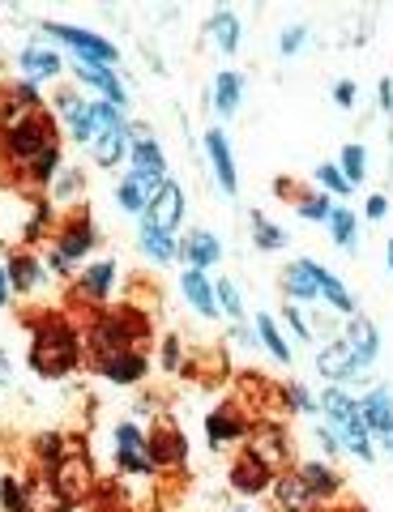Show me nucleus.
<instances>
[{"mask_svg":"<svg viewBox=\"0 0 393 512\" xmlns=\"http://www.w3.org/2000/svg\"><path fill=\"white\" fill-rule=\"evenodd\" d=\"M0 154L13 167V175L26 188H43L56 180L60 171V124L52 111H35L22 124H13L9 133H0Z\"/></svg>","mask_w":393,"mask_h":512,"instance_id":"1","label":"nucleus"},{"mask_svg":"<svg viewBox=\"0 0 393 512\" xmlns=\"http://www.w3.org/2000/svg\"><path fill=\"white\" fill-rule=\"evenodd\" d=\"M86 359V338L82 329L65 316H43L35 329H30V372H39L43 380H60L69 376L77 363Z\"/></svg>","mask_w":393,"mask_h":512,"instance_id":"2","label":"nucleus"},{"mask_svg":"<svg viewBox=\"0 0 393 512\" xmlns=\"http://www.w3.org/2000/svg\"><path fill=\"white\" fill-rule=\"evenodd\" d=\"M82 338H86V350L94 355V363L107 355H120V350H146L150 316L133 308V303H124V308H90Z\"/></svg>","mask_w":393,"mask_h":512,"instance_id":"3","label":"nucleus"},{"mask_svg":"<svg viewBox=\"0 0 393 512\" xmlns=\"http://www.w3.org/2000/svg\"><path fill=\"white\" fill-rule=\"evenodd\" d=\"M47 483L56 487V495L65 504H82L99 491V474H94V461L82 440H65V453L47 466Z\"/></svg>","mask_w":393,"mask_h":512,"instance_id":"4","label":"nucleus"},{"mask_svg":"<svg viewBox=\"0 0 393 512\" xmlns=\"http://www.w3.org/2000/svg\"><path fill=\"white\" fill-rule=\"evenodd\" d=\"M129 163H133V180L150 192V201L163 192V184H167V154H163V146L154 141V133L150 128H133V137H129Z\"/></svg>","mask_w":393,"mask_h":512,"instance_id":"5","label":"nucleus"},{"mask_svg":"<svg viewBox=\"0 0 393 512\" xmlns=\"http://www.w3.org/2000/svg\"><path fill=\"white\" fill-rule=\"evenodd\" d=\"M43 35H52L56 43L73 47L77 60H90V64H107V69H116L120 64V47L107 39V35H94L86 26H69V22H43Z\"/></svg>","mask_w":393,"mask_h":512,"instance_id":"6","label":"nucleus"},{"mask_svg":"<svg viewBox=\"0 0 393 512\" xmlns=\"http://www.w3.org/2000/svg\"><path fill=\"white\" fill-rule=\"evenodd\" d=\"M248 453L261 457L274 474L291 470V436H287V427L274 423V419L253 423V431H248Z\"/></svg>","mask_w":393,"mask_h":512,"instance_id":"7","label":"nucleus"},{"mask_svg":"<svg viewBox=\"0 0 393 512\" xmlns=\"http://www.w3.org/2000/svg\"><path fill=\"white\" fill-rule=\"evenodd\" d=\"M112 440H116V470L120 474H146V478L159 474L150 461V448H146V431L137 423H116Z\"/></svg>","mask_w":393,"mask_h":512,"instance_id":"8","label":"nucleus"},{"mask_svg":"<svg viewBox=\"0 0 393 512\" xmlns=\"http://www.w3.org/2000/svg\"><path fill=\"white\" fill-rule=\"evenodd\" d=\"M94 244H99V231H94L90 214H73V218H65V222H60V227L52 231V252H60V256H65V261H73V265H82Z\"/></svg>","mask_w":393,"mask_h":512,"instance_id":"9","label":"nucleus"},{"mask_svg":"<svg viewBox=\"0 0 393 512\" xmlns=\"http://www.w3.org/2000/svg\"><path fill=\"white\" fill-rule=\"evenodd\" d=\"M146 448H150L154 470H180L188 461V436L167 419H159L154 431H146Z\"/></svg>","mask_w":393,"mask_h":512,"instance_id":"10","label":"nucleus"},{"mask_svg":"<svg viewBox=\"0 0 393 512\" xmlns=\"http://www.w3.org/2000/svg\"><path fill=\"white\" fill-rule=\"evenodd\" d=\"M274 478H278V474H274L270 466H265L261 457H253V453H248V448H244V453L231 461L227 487H231L235 495H244V500H253V495H270Z\"/></svg>","mask_w":393,"mask_h":512,"instance_id":"11","label":"nucleus"},{"mask_svg":"<svg viewBox=\"0 0 393 512\" xmlns=\"http://www.w3.org/2000/svg\"><path fill=\"white\" fill-rule=\"evenodd\" d=\"M278 286L291 303H321V261H312V256L291 261L287 269H282Z\"/></svg>","mask_w":393,"mask_h":512,"instance_id":"12","label":"nucleus"},{"mask_svg":"<svg viewBox=\"0 0 393 512\" xmlns=\"http://www.w3.org/2000/svg\"><path fill=\"white\" fill-rule=\"evenodd\" d=\"M73 77L82 86H94L99 90V99L103 103H112L120 116L129 111V90H124V82H120V73L116 69H107V64H90V60H77L73 64Z\"/></svg>","mask_w":393,"mask_h":512,"instance_id":"13","label":"nucleus"},{"mask_svg":"<svg viewBox=\"0 0 393 512\" xmlns=\"http://www.w3.org/2000/svg\"><path fill=\"white\" fill-rule=\"evenodd\" d=\"M248 431H253V419L235 406V402H223L218 410L206 414V440L210 448H227L235 440H248Z\"/></svg>","mask_w":393,"mask_h":512,"instance_id":"14","label":"nucleus"},{"mask_svg":"<svg viewBox=\"0 0 393 512\" xmlns=\"http://www.w3.org/2000/svg\"><path fill=\"white\" fill-rule=\"evenodd\" d=\"M52 107H56V116L65 120L69 137L77 141V146H90V141H94V133H99V128H94V111H90V99H82V94H77V90H60Z\"/></svg>","mask_w":393,"mask_h":512,"instance_id":"15","label":"nucleus"},{"mask_svg":"<svg viewBox=\"0 0 393 512\" xmlns=\"http://www.w3.org/2000/svg\"><path fill=\"white\" fill-rule=\"evenodd\" d=\"M317 372L329 380V384H351V380H368V367H359L355 355L347 350V342L334 338L317 350Z\"/></svg>","mask_w":393,"mask_h":512,"instance_id":"16","label":"nucleus"},{"mask_svg":"<svg viewBox=\"0 0 393 512\" xmlns=\"http://www.w3.org/2000/svg\"><path fill=\"white\" fill-rule=\"evenodd\" d=\"M116 278H120V269H116L112 256H107V261H94V265H86L82 274H77L73 295L82 299V303H94V308H103L107 295L116 291Z\"/></svg>","mask_w":393,"mask_h":512,"instance_id":"17","label":"nucleus"},{"mask_svg":"<svg viewBox=\"0 0 393 512\" xmlns=\"http://www.w3.org/2000/svg\"><path fill=\"white\" fill-rule=\"evenodd\" d=\"M141 222H150L154 231H167V235H176L184 227V188L180 184H163V192L146 205V214H141Z\"/></svg>","mask_w":393,"mask_h":512,"instance_id":"18","label":"nucleus"},{"mask_svg":"<svg viewBox=\"0 0 393 512\" xmlns=\"http://www.w3.org/2000/svg\"><path fill=\"white\" fill-rule=\"evenodd\" d=\"M270 495H274V508H278V512H321V500L304 487L300 470H282V474L274 478Z\"/></svg>","mask_w":393,"mask_h":512,"instance_id":"19","label":"nucleus"},{"mask_svg":"<svg viewBox=\"0 0 393 512\" xmlns=\"http://www.w3.org/2000/svg\"><path fill=\"white\" fill-rule=\"evenodd\" d=\"M206 158H210L218 188H223L227 197H235V192H240V175H235V154H231V141H227L223 128H210L206 133Z\"/></svg>","mask_w":393,"mask_h":512,"instance_id":"20","label":"nucleus"},{"mask_svg":"<svg viewBox=\"0 0 393 512\" xmlns=\"http://www.w3.org/2000/svg\"><path fill=\"white\" fill-rule=\"evenodd\" d=\"M359 419H364L372 440L389 436V431H393V389H389V384H381V389H368L364 397H359Z\"/></svg>","mask_w":393,"mask_h":512,"instance_id":"21","label":"nucleus"},{"mask_svg":"<svg viewBox=\"0 0 393 512\" xmlns=\"http://www.w3.org/2000/svg\"><path fill=\"white\" fill-rule=\"evenodd\" d=\"M18 69L26 73L30 86H43V82H56V77L65 73V60H60L52 47H43V43H26L18 52Z\"/></svg>","mask_w":393,"mask_h":512,"instance_id":"22","label":"nucleus"},{"mask_svg":"<svg viewBox=\"0 0 393 512\" xmlns=\"http://www.w3.org/2000/svg\"><path fill=\"white\" fill-rule=\"evenodd\" d=\"M342 342H347L355 363L368 367V372H372V363L381 359V333H376V325H372L368 316H351L347 320V333H342Z\"/></svg>","mask_w":393,"mask_h":512,"instance_id":"23","label":"nucleus"},{"mask_svg":"<svg viewBox=\"0 0 393 512\" xmlns=\"http://www.w3.org/2000/svg\"><path fill=\"white\" fill-rule=\"evenodd\" d=\"M5 274L13 282V295H35L39 286H43V278H47V269H43V261H39L35 252L18 248V252L5 256Z\"/></svg>","mask_w":393,"mask_h":512,"instance_id":"24","label":"nucleus"},{"mask_svg":"<svg viewBox=\"0 0 393 512\" xmlns=\"http://www.w3.org/2000/svg\"><path fill=\"white\" fill-rule=\"evenodd\" d=\"M180 261H184V269H214L223 261V239L214 231H188L180 239Z\"/></svg>","mask_w":393,"mask_h":512,"instance_id":"25","label":"nucleus"},{"mask_svg":"<svg viewBox=\"0 0 393 512\" xmlns=\"http://www.w3.org/2000/svg\"><path fill=\"white\" fill-rule=\"evenodd\" d=\"M94 367H99V376L112 380V384H137V380H146L150 359H146V350H120V355H107Z\"/></svg>","mask_w":393,"mask_h":512,"instance_id":"26","label":"nucleus"},{"mask_svg":"<svg viewBox=\"0 0 393 512\" xmlns=\"http://www.w3.org/2000/svg\"><path fill=\"white\" fill-rule=\"evenodd\" d=\"M295 470H300L304 487L321 500V508H325L329 500H338L342 491H347V478H342L334 466H329V461H304V466H295Z\"/></svg>","mask_w":393,"mask_h":512,"instance_id":"27","label":"nucleus"},{"mask_svg":"<svg viewBox=\"0 0 393 512\" xmlns=\"http://www.w3.org/2000/svg\"><path fill=\"white\" fill-rule=\"evenodd\" d=\"M180 295L188 299V308H197L201 316H218V291H214V282L206 269H184L180 274Z\"/></svg>","mask_w":393,"mask_h":512,"instance_id":"28","label":"nucleus"},{"mask_svg":"<svg viewBox=\"0 0 393 512\" xmlns=\"http://www.w3.org/2000/svg\"><path fill=\"white\" fill-rule=\"evenodd\" d=\"M210 103H214L218 116L231 120L235 111H240V103H244V77L235 73V69H218L214 73V86H210Z\"/></svg>","mask_w":393,"mask_h":512,"instance_id":"29","label":"nucleus"},{"mask_svg":"<svg viewBox=\"0 0 393 512\" xmlns=\"http://www.w3.org/2000/svg\"><path fill=\"white\" fill-rule=\"evenodd\" d=\"M137 248H141V256H146V261H154V265H176V261H180V239L167 235V231H154L150 222H141Z\"/></svg>","mask_w":393,"mask_h":512,"instance_id":"30","label":"nucleus"},{"mask_svg":"<svg viewBox=\"0 0 393 512\" xmlns=\"http://www.w3.org/2000/svg\"><path fill=\"white\" fill-rule=\"evenodd\" d=\"M129 137H133V124H124V128H103V133H94L90 141V154H94V163L112 171L124 154H129Z\"/></svg>","mask_w":393,"mask_h":512,"instance_id":"31","label":"nucleus"},{"mask_svg":"<svg viewBox=\"0 0 393 512\" xmlns=\"http://www.w3.org/2000/svg\"><path fill=\"white\" fill-rule=\"evenodd\" d=\"M206 35H210V43L223 56H235V52H240V39H244V22L235 18L231 9H214L210 22H206Z\"/></svg>","mask_w":393,"mask_h":512,"instance_id":"32","label":"nucleus"},{"mask_svg":"<svg viewBox=\"0 0 393 512\" xmlns=\"http://www.w3.org/2000/svg\"><path fill=\"white\" fill-rule=\"evenodd\" d=\"M282 192H295V214L308 218V222H329V214H334V197H325V192H300L291 184H278Z\"/></svg>","mask_w":393,"mask_h":512,"instance_id":"33","label":"nucleus"},{"mask_svg":"<svg viewBox=\"0 0 393 512\" xmlns=\"http://www.w3.org/2000/svg\"><path fill=\"white\" fill-rule=\"evenodd\" d=\"M253 329H257V342H261L265 350H270V355H274V359H278L282 367H291V342H287V338H282V329H278V320H274V316H265V312H261V316H257V325H253Z\"/></svg>","mask_w":393,"mask_h":512,"instance_id":"34","label":"nucleus"},{"mask_svg":"<svg viewBox=\"0 0 393 512\" xmlns=\"http://www.w3.org/2000/svg\"><path fill=\"white\" fill-rule=\"evenodd\" d=\"M321 299H325L334 312L355 316V295L347 291V286H342V278L334 274V269H325V265H321Z\"/></svg>","mask_w":393,"mask_h":512,"instance_id":"35","label":"nucleus"},{"mask_svg":"<svg viewBox=\"0 0 393 512\" xmlns=\"http://www.w3.org/2000/svg\"><path fill=\"white\" fill-rule=\"evenodd\" d=\"M325 227L334 231V244H338V248H347V252L359 248V218L347 210V205H334V214H329Z\"/></svg>","mask_w":393,"mask_h":512,"instance_id":"36","label":"nucleus"},{"mask_svg":"<svg viewBox=\"0 0 393 512\" xmlns=\"http://www.w3.org/2000/svg\"><path fill=\"white\" fill-rule=\"evenodd\" d=\"M248 227H253V244L261 248V252H278V248H287V231L278 227V222H270L265 214H248Z\"/></svg>","mask_w":393,"mask_h":512,"instance_id":"37","label":"nucleus"},{"mask_svg":"<svg viewBox=\"0 0 393 512\" xmlns=\"http://www.w3.org/2000/svg\"><path fill=\"white\" fill-rule=\"evenodd\" d=\"M278 406H282V410H291V414H321V402L304 389V384H282Z\"/></svg>","mask_w":393,"mask_h":512,"instance_id":"38","label":"nucleus"},{"mask_svg":"<svg viewBox=\"0 0 393 512\" xmlns=\"http://www.w3.org/2000/svg\"><path fill=\"white\" fill-rule=\"evenodd\" d=\"M116 201H120V210L124 214H146V205H150V192L141 188L133 175H124V180L116 184Z\"/></svg>","mask_w":393,"mask_h":512,"instance_id":"39","label":"nucleus"},{"mask_svg":"<svg viewBox=\"0 0 393 512\" xmlns=\"http://www.w3.org/2000/svg\"><path fill=\"white\" fill-rule=\"evenodd\" d=\"M338 171L347 175V184H364V175H368V150L364 146H342L338 154Z\"/></svg>","mask_w":393,"mask_h":512,"instance_id":"40","label":"nucleus"},{"mask_svg":"<svg viewBox=\"0 0 393 512\" xmlns=\"http://www.w3.org/2000/svg\"><path fill=\"white\" fill-rule=\"evenodd\" d=\"M214 291H218V312L231 316L235 325H240V320H244V295H240V286H235L231 278H218Z\"/></svg>","mask_w":393,"mask_h":512,"instance_id":"41","label":"nucleus"},{"mask_svg":"<svg viewBox=\"0 0 393 512\" xmlns=\"http://www.w3.org/2000/svg\"><path fill=\"white\" fill-rule=\"evenodd\" d=\"M73 197H82V171L77 167H60L52 180V205H65Z\"/></svg>","mask_w":393,"mask_h":512,"instance_id":"42","label":"nucleus"},{"mask_svg":"<svg viewBox=\"0 0 393 512\" xmlns=\"http://www.w3.org/2000/svg\"><path fill=\"white\" fill-rule=\"evenodd\" d=\"M0 508H5V512H30V504H26V478H18V474L0 478Z\"/></svg>","mask_w":393,"mask_h":512,"instance_id":"43","label":"nucleus"},{"mask_svg":"<svg viewBox=\"0 0 393 512\" xmlns=\"http://www.w3.org/2000/svg\"><path fill=\"white\" fill-rule=\"evenodd\" d=\"M312 180L321 184L325 197H351V184H347V175L338 171V163H321L317 171H312Z\"/></svg>","mask_w":393,"mask_h":512,"instance_id":"44","label":"nucleus"},{"mask_svg":"<svg viewBox=\"0 0 393 512\" xmlns=\"http://www.w3.org/2000/svg\"><path fill=\"white\" fill-rule=\"evenodd\" d=\"M60 453H65V436H60V431H43V436H35V457H39L43 470L52 466Z\"/></svg>","mask_w":393,"mask_h":512,"instance_id":"45","label":"nucleus"},{"mask_svg":"<svg viewBox=\"0 0 393 512\" xmlns=\"http://www.w3.org/2000/svg\"><path fill=\"white\" fill-rule=\"evenodd\" d=\"M304 43H308V26H300V22H295V26H287V30H282V39H278V52H282V56H300V52H304Z\"/></svg>","mask_w":393,"mask_h":512,"instance_id":"46","label":"nucleus"},{"mask_svg":"<svg viewBox=\"0 0 393 512\" xmlns=\"http://www.w3.org/2000/svg\"><path fill=\"white\" fill-rule=\"evenodd\" d=\"M163 372H184V342L176 338V333H167L163 338Z\"/></svg>","mask_w":393,"mask_h":512,"instance_id":"47","label":"nucleus"},{"mask_svg":"<svg viewBox=\"0 0 393 512\" xmlns=\"http://www.w3.org/2000/svg\"><path fill=\"white\" fill-rule=\"evenodd\" d=\"M90 111H94V128H99V133H103V128H124V124H129L112 103H103V99H94Z\"/></svg>","mask_w":393,"mask_h":512,"instance_id":"48","label":"nucleus"},{"mask_svg":"<svg viewBox=\"0 0 393 512\" xmlns=\"http://www.w3.org/2000/svg\"><path fill=\"white\" fill-rule=\"evenodd\" d=\"M282 320H287L291 333H295L300 342H312V329H308V320H304V312H300V308H282Z\"/></svg>","mask_w":393,"mask_h":512,"instance_id":"49","label":"nucleus"},{"mask_svg":"<svg viewBox=\"0 0 393 512\" xmlns=\"http://www.w3.org/2000/svg\"><path fill=\"white\" fill-rule=\"evenodd\" d=\"M43 269H47V274H56V278H69V274H73V261H65V256H60V252L47 248V261H43Z\"/></svg>","mask_w":393,"mask_h":512,"instance_id":"50","label":"nucleus"},{"mask_svg":"<svg viewBox=\"0 0 393 512\" xmlns=\"http://www.w3.org/2000/svg\"><path fill=\"white\" fill-rule=\"evenodd\" d=\"M355 99H359V86H355V82H338V86H334V103H338L342 111H351Z\"/></svg>","mask_w":393,"mask_h":512,"instance_id":"51","label":"nucleus"},{"mask_svg":"<svg viewBox=\"0 0 393 512\" xmlns=\"http://www.w3.org/2000/svg\"><path fill=\"white\" fill-rule=\"evenodd\" d=\"M372 222H381L385 214H389V197H381V192H372V197H368V210H364Z\"/></svg>","mask_w":393,"mask_h":512,"instance_id":"52","label":"nucleus"},{"mask_svg":"<svg viewBox=\"0 0 393 512\" xmlns=\"http://www.w3.org/2000/svg\"><path fill=\"white\" fill-rule=\"evenodd\" d=\"M231 342H240V346H261V342H257V329H248L244 320L231 329Z\"/></svg>","mask_w":393,"mask_h":512,"instance_id":"53","label":"nucleus"},{"mask_svg":"<svg viewBox=\"0 0 393 512\" xmlns=\"http://www.w3.org/2000/svg\"><path fill=\"white\" fill-rule=\"evenodd\" d=\"M9 299H13V282L5 274V265H0V308H9Z\"/></svg>","mask_w":393,"mask_h":512,"instance_id":"54","label":"nucleus"},{"mask_svg":"<svg viewBox=\"0 0 393 512\" xmlns=\"http://www.w3.org/2000/svg\"><path fill=\"white\" fill-rule=\"evenodd\" d=\"M376 99H381L385 111H393V82H381V90H376Z\"/></svg>","mask_w":393,"mask_h":512,"instance_id":"55","label":"nucleus"},{"mask_svg":"<svg viewBox=\"0 0 393 512\" xmlns=\"http://www.w3.org/2000/svg\"><path fill=\"white\" fill-rule=\"evenodd\" d=\"M13 380V363L5 359V355H0V384H9Z\"/></svg>","mask_w":393,"mask_h":512,"instance_id":"56","label":"nucleus"},{"mask_svg":"<svg viewBox=\"0 0 393 512\" xmlns=\"http://www.w3.org/2000/svg\"><path fill=\"white\" fill-rule=\"evenodd\" d=\"M381 453L393 461V431H389V436H381Z\"/></svg>","mask_w":393,"mask_h":512,"instance_id":"57","label":"nucleus"},{"mask_svg":"<svg viewBox=\"0 0 393 512\" xmlns=\"http://www.w3.org/2000/svg\"><path fill=\"white\" fill-rule=\"evenodd\" d=\"M385 256H389V269H393V244H389V248H385Z\"/></svg>","mask_w":393,"mask_h":512,"instance_id":"58","label":"nucleus"},{"mask_svg":"<svg viewBox=\"0 0 393 512\" xmlns=\"http://www.w3.org/2000/svg\"><path fill=\"white\" fill-rule=\"evenodd\" d=\"M227 512H248V508H244V504H235V508H227Z\"/></svg>","mask_w":393,"mask_h":512,"instance_id":"59","label":"nucleus"}]
</instances>
